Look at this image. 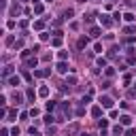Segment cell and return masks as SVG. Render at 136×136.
I'll list each match as a JSON object with an SVG mask.
<instances>
[{
	"label": "cell",
	"mask_w": 136,
	"mask_h": 136,
	"mask_svg": "<svg viewBox=\"0 0 136 136\" xmlns=\"http://www.w3.org/2000/svg\"><path fill=\"white\" fill-rule=\"evenodd\" d=\"M100 104H102V109H111L113 106V100L109 96H100Z\"/></svg>",
	"instance_id": "1"
},
{
	"label": "cell",
	"mask_w": 136,
	"mask_h": 136,
	"mask_svg": "<svg viewBox=\"0 0 136 136\" xmlns=\"http://www.w3.org/2000/svg\"><path fill=\"white\" fill-rule=\"evenodd\" d=\"M49 72H51L49 68H38V70H34V77H38V79H45Z\"/></svg>",
	"instance_id": "2"
},
{
	"label": "cell",
	"mask_w": 136,
	"mask_h": 136,
	"mask_svg": "<svg viewBox=\"0 0 136 136\" xmlns=\"http://www.w3.org/2000/svg\"><path fill=\"white\" fill-rule=\"evenodd\" d=\"M58 72H62V75H66V72H68V64H66L64 60L58 64Z\"/></svg>",
	"instance_id": "3"
},
{
	"label": "cell",
	"mask_w": 136,
	"mask_h": 136,
	"mask_svg": "<svg viewBox=\"0 0 136 136\" xmlns=\"http://www.w3.org/2000/svg\"><path fill=\"white\" fill-rule=\"evenodd\" d=\"M100 24L104 26V28H109V26H111V17H109V15H102V17H100Z\"/></svg>",
	"instance_id": "4"
},
{
	"label": "cell",
	"mask_w": 136,
	"mask_h": 136,
	"mask_svg": "<svg viewBox=\"0 0 136 136\" xmlns=\"http://www.w3.org/2000/svg\"><path fill=\"white\" fill-rule=\"evenodd\" d=\"M119 119H121V123H123V126H130V123H132V117H130V115H121Z\"/></svg>",
	"instance_id": "5"
},
{
	"label": "cell",
	"mask_w": 136,
	"mask_h": 136,
	"mask_svg": "<svg viewBox=\"0 0 136 136\" xmlns=\"http://www.w3.org/2000/svg\"><path fill=\"white\" fill-rule=\"evenodd\" d=\"M87 43H89V41H87V38H85V36H81V38H79V43H77V45H79V49H83V47H87Z\"/></svg>",
	"instance_id": "6"
},
{
	"label": "cell",
	"mask_w": 136,
	"mask_h": 136,
	"mask_svg": "<svg viewBox=\"0 0 136 136\" xmlns=\"http://www.w3.org/2000/svg\"><path fill=\"white\" fill-rule=\"evenodd\" d=\"M92 115H94V117H100V115H102V109H100V106H94V109H92Z\"/></svg>",
	"instance_id": "7"
},
{
	"label": "cell",
	"mask_w": 136,
	"mask_h": 136,
	"mask_svg": "<svg viewBox=\"0 0 136 136\" xmlns=\"http://www.w3.org/2000/svg\"><path fill=\"white\" fill-rule=\"evenodd\" d=\"M34 13H36V15H41V13H43V4H41V2L34 4Z\"/></svg>",
	"instance_id": "8"
},
{
	"label": "cell",
	"mask_w": 136,
	"mask_h": 136,
	"mask_svg": "<svg viewBox=\"0 0 136 136\" xmlns=\"http://www.w3.org/2000/svg\"><path fill=\"white\" fill-rule=\"evenodd\" d=\"M38 94H41L43 98H45V96H49V87H45V85H43V87L38 89Z\"/></svg>",
	"instance_id": "9"
},
{
	"label": "cell",
	"mask_w": 136,
	"mask_h": 136,
	"mask_svg": "<svg viewBox=\"0 0 136 136\" xmlns=\"http://www.w3.org/2000/svg\"><path fill=\"white\" fill-rule=\"evenodd\" d=\"M89 34H92V36H100V28H96V26H94V28L89 30Z\"/></svg>",
	"instance_id": "10"
},
{
	"label": "cell",
	"mask_w": 136,
	"mask_h": 136,
	"mask_svg": "<svg viewBox=\"0 0 136 136\" xmlns=\"http://www.w3.org/2000/svg\"><path fill=\"white\" fill-rule=\"evenodd\" d=\"M51 45H53V47H60V45H62V36H55V38H53V43H51Z\"/></svg>",
	"instance_id": "11"
},
{
	"label": "cell",
	"mask_w": 136,
	"mask_h": 136,
	"mask_svg": "<svg viewBox=\"0 0 136 136\" xmlns=\"http://www.w3.org/2000/svg\"><path fill=\"white\" fill-rule=\"evenodd\" d=\"M13 100H15V104H21V100H24V96H21V94H15V98H13Z\"/></svg>",
	"instance_id": "12"
},
{
	"label": "cell",
	"mask_w": 136,
	"mask_h": 136,
	"mask_svg": "<svg viewBox=\"0 0 136 136\" xmlns=\"http://www.w3.org/2000/svg\"><path fill=\"white\" fill-rule=\"evenodd\" d=\"M109 128V121L106 119H100V130H106Z\"/></svg>",
	"instance_id": "13"
},
{
	"label": "cell",
	"mask_w": 136,
	"mask_h": 136,
	"mask_svg": "<svg viewBox=\"0 0 136 136\" xmlns=\"http://www.w3.org/2000/svg\"><path fill=\"white\" fill-rule=\"evenodd\" d=\"M113 134H123V128H121V126H115V128H113Z\"/></svg>",
	"instance_id": "14"
},
{
	"label": "cell",
	"mask_w": 136,
	"mask_h": 136,
	"mask_svg": "<svg viewBox=\"0 0 136 136\" xmlns=\"http://www.w3.org/2000/svg\"><path fill=\"white\" fill-rule=\"evenodd\" d=\"M123 19H126V21H134V15H132V13H126Z\"/></svg>",
	"instance_id": "15"
},
{
	"label": "cell",
	"mask_w": 136,
	"mask_h": 136,
	"mask_svg": "<svg viewBox=\"0 0 136 136\" xmlns=\"http://www.w3.org/2000/svg\"><path fill=\"white\" fill-rule=\"evenodd\" d=\"M28 66H30V68H36V58H32V60H28Z\"/></svg>",
	"instance_id": "16"
},
{
	"label": "cell",
	"mask_w": 136,
	"mask_h": 136,
	"mask_svg": "<svg viewBox=\"0 0 136 136\" xmlns=\"http://www.w3.org/2000/svg\"><path fill=\"white\" fill-rule=\"evenodd\" d=\"M9 83H11V85H19V77H13V79H9Z\"/></svg>",
	"instance_id": "17"
},
{
	"label": "cell",
	"mask_w": 136,
	"mask_h": 136,
	"mask_svg": "<svg viewBox=\"0 0 136 136\" xmlns=\"http://www.w3.org/2000/svg\"><path fill=\"white\" fill-rule=\"evenodd\" d=\"M58 104H55V102H47V111H53Z\"/></svg>",
	"instance_id": "18"
},
{
	"label": "cell",
	"mask_w": 136,
	"mask_h": 136,
	"mask_svg": "<svg viewBox=\"0 0 136 136\" xmlns=\"http://www.w3.org/2000/svg\"><path fill=\"white\" fill-rule=\"evenodd\" d=\"M51 121H55V117H53V115H47V117H45V123H51Z\"/></svg>",
	"instance_id": "19"
},
{
	"label": "cell",
	"mask_w": 136,
	"mask_h": 136,
	"mask_svg": "<svg viewBox=\"0 0 136 136\" xmlns=\"http://www.w3.org/2000/svg\"><path fill=\"white\" fill-rule=\"evenodd\" d=\"M26 96H28V100H34V89H28Z\"/></svg>",
	"instance_id": "20"
},
{
	"label": "cell",
	"mask_w": 136,
	"mask_h": 136,
	"mask_svg": "<svg viewBox=\"0 0 136 136\" xmlns=\"http://www.w3.org/2000/svg\"><path fill=\"white\" fill-rule=\"evenodd\" d=\"M126 32H128V34H136V28H134V26H128Z\"/></svg>",
	"instance_id": "21"
},
{
	"label": "cell",
	"mask_w": 136,
	"mask_h": 136,
	"mask_svg": "<svg viewBox=\"0 0 136 136\" xmlns=\"http://www.w3.org/2000/svg\"><path fill=\"white\" fill-rule=\"evenodd\" d=\"M98 66L104 68V66H106V60H104V58H98Z\"/></svg>",
	"instance_id": "22"
},
{
	"label": "cell",
	"mask_w": 136,
	"mask_h": 136,
	"mask_svg": "<svg viewBox=\"0 0 136 136\" xmlns=\"http://www.w3.org/2000/svg\"><path fill=\"white\" fill-rule=\"evenodd\" d=\"M126 136H136V130H132V128H130V130L126 132Z\"/></svg>",
	"instance_id": "23"
},
{
	"label": "cell",
	"mask_w": 136,
	"mask_h": 136,
	"mask_svg": "<svg viewBox=\"0 0 136 136\" xmlns=\"http://www.w3.org/2000/svg\"><path fill=\"white\" fill-rule=\"evenodd\" d=\"M81 136H89V134H81Z\"/></svg>",
	"instance_id": "24"
},
{
	"label": "cell",
	"mask_w": 136,
	"mask_h": 136,
	"mask_svg": "<svg viewBox=\"0 0 136 136\" xmlns=\"http://www.w3.org/2000/svg\"><path fill=\"white\" fill-rule=\"evenodd\" d=\"M47 2H51V0H47Z\"/></svg>",
	"instance_id": "25"
}]
</instances>
